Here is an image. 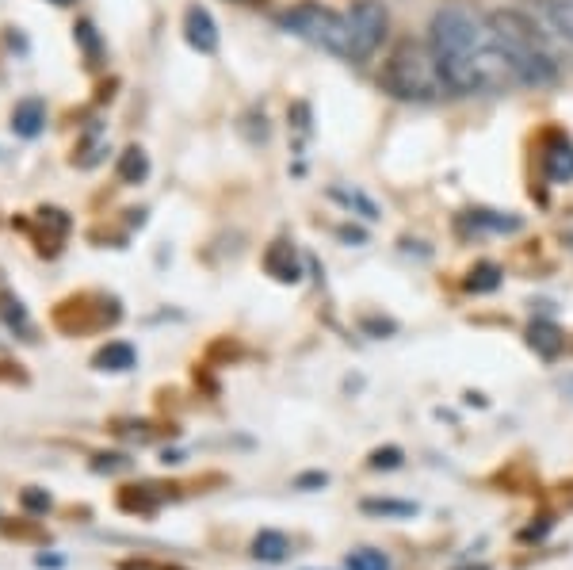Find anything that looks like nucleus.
<instances>
[{"label": "nucleus", "mask_w": 573, "mask_h": 570, "mask_svg": "<svg viewBox=\"0 0 573 570\" xmlns=\"http://www.w3.org/2000/svg\"><path fill=\"white\" fill-rule=\"evenodd\" d=\"M165 498H169V494H165L161 486H127V490L119 494V505H123L127 513H153Z\"/></svg>", "instance_id": "nucleus-10"}, {"label": "nucleus", "mask_w": 573, "mask_h": 570, "mask_svg": "<svg viewBox=\"0 0 573 570\" xmlns=\"http://www.w3.org/2000/svg\"><path fill=\"white\" fill-rule=\"evenodd\" d=\"M497 284H501V268L497 264H478L467 280L470 291H493Z\"/></svg>", "instance_id": "nucleus-18"}, {"label": "nucleus", "mask_w": 573, "mask_h": 570, "mask_svg": "<svg viewBox=\"0 0 573 570\" xmlns=\"http://www.w3.org/2000/svg\"><path fill=\"white\" fill-rule=\"evenodd\" d=\"M428 46L440 62L447 88L459 96H493L520 85L489 16H478L463 4L440 8L432 16Z\"/></svg>", "instance_id": "nucleus-1"}, {"label": "nucleus", "mask_w": 573, "mask_h": 570, "mask_svg": "<svg viewBox=\"0 0 573 570\" xmlns=\"http://www.w3.org/2000/svg\"><path fill=\"white\" fill-rule=\"evenodd\" d=\"M264 264H268V272L276 276L279 284H295L298 276H302V268H298V253L287 242L272 245V249H268V257H264Z\"/></svg>", "instance_id": "nucleus-9"}, {"label": "nucleus", "mask_w": 573, "mask_h": 570, "mask_svg": "<svg viewBox=\"0 0 573 570\" xmlns=\"http://www.w3.org/2000/svg\"><path fill=\"white\" fill-rule=\"evenodd\" d=\"M134 360H138L134 349L123 345V341H115V345L96 352V368H104V372H127V368H134Z\"/></svg>", "instance_id": "nucleus-13"}, {"label": "nucleus", "mask_w": 573, "mask_h": 570, "mask_svg": "<svg viewBox=\"0 0 573 570\" xmlns=\"http://www.w3.org/2000/svg\"><path fill=\"white\" fill-rule=\"evenodd\" d=\"M146 173H149L146 154H142V150H127V154H123V165H119V176H123V180H130V184H138Z\"/></svg>", "instance_id": "nucleus-17"}, {"label": "nucleus", "mask_w": 573, "mask_h": 570, "mask_svg": "<svg viewBox=\"0 0 573 570\" xmlns=\"http://www.w3.org/2000/svg\"><path fill=\"white\" fill-rule=\"evenodd\" d=\"M348 16V43H352V62H367L386 39V27H390V12L382 0H360L352 4Z\"/></svg>", "instance_id": "nucleus-5"}, {"label": "nucleus", "mask_w": 573, "mask_h": 570, "mask_svg": "<svg viewBox=\"0 0 573 570\" xmlns=\"http://www.w3.org/2000/svg\"><path fill=\"white\" fill-rule=\"evenodd\" d=\"M543 173L551 184H566L573 180V146L566 138H554L551 146H547V154H543Z\"/></svg>", "instance_id": "nucleus-8"}, {"label": "nucleus", "mask_w": 573, "mask_h": 570, "mask_svg": "<svg viewBox=\"0 0 573 570\" xmlns=\"http://www.w3.org/2000/svg\"><path fill=\"white\" fill-rule=\"evenodd\" d=\"M333 196H337L340 203L348 207V211H360V219H367V222L379 219V207H375L371 199L363 196V192H356V188H352V192H344V188H333Z\"/></svg>", "instance_id": "nucleus-15"}, {"label": "nucleus", "mask_w": 573, "mask_h": 570, "mask_svg": "<svg viewBox=\"0 0 573 570\" xmlns=\"http://www.w3.org/2000/svg\"><path fill=\"white\" fill-rule=\"evenodd\" d=\"M379 88L402 104H436L440 96L451 92L432 46L413 43V39H402L386 54V62L379 69Z\"/></svg>", "instance_id": "nucleus-3"}, {"label": "nucleus", "mask_w": 573, "mask_h": 570, "mask_svg": "<svg viewBox=\"0 0 573 570\" xmlns=\"http://www.w3.org/2000/svg\"><path fill=\"white\" fill-rule=\"evenodd\" d=\"M489 23H493L497 39L505 46V54H509L520 85L547 88L558 81L562 66H558L551 35L543 31V20H539V16H528V12H520V8H501V12L489 16Z\"/></svg>", "instance_id": "nucleus-2"}, {"label": "nucleus", "mask_w": 573, "mask_h": 570, "mask_svg": "<svg viewBox=\"0 0 573 570\" xmlns=\"http://www.w3.org/2000/svg\"><path fill=\"white\" fill-rule=\"evenodd\" d=\"M123 570H153L149 563H123ZM157 570H172V567H157Z\"/></svg>", "instance_id": "nucleus-23"}, {"label": "nucleus", "mask_w": 573, "mask_h": 570, "mask_svg": "<svg viewBox=\"0 0 573 570\" xmlns=\"http://www.w3.org/2000/svg\"><path fill=\"white\" fill-rule=\"evenodd\" d=\"M531 349L539 352V356H547V360H554L558 352H562V345H566V337H562V329L551 326V322H535L531 326Z\"/></svg>", "instance_id": "nucleus-12"}, {"label": "nucleus", "mask_w": 573, "mask_h": 570, "mask_svg": "<svg viewBox=\"0 0 573 570\" xmlns=\"http://www.w3.org/2000/svg\"><path fill=\"white\" fill-rule=\"evenodd\" d=\"M348 570H390V559L375 548H356L348 555Z\"/></svg>", "instance_id": "nucleus-16"}, {"label": "nucleus", "mask_w": 573, "mask_h": 570, "mask_svg": "<svg viewBox=\"0 0 573 570\" xmlns=\"http://www.w3.org/2000/svg\"><path fill=\"white\" fill-rule=\"evenodd\" d=\"M279 23H283L291 35L306 39L310 46H318V50L333 54V58H348V62H352L348 16H344V12H333V8H325V4H298L291 12H283Z\"/></svg>", "instance_id": "nucleus-4"}, {"label": "nucleus", "mask_w": 573, "mask_h": 570, "mask_svg": "<svg viewBox=\"0 0 573 570\" xmlns=\"http://www.w3.org/2000/svg\"><path fill=\"white\" fill-rule=\"evenodd\" d=\"M329 483V475L325 471H310V475H298V490H310V486H325Z\"/></svg>", "instance_id": "nucleus-22"}, {"label": "nucleus", "mask_w": 573, "mask_h": 570, "mask_svg": "<svg viewBox=\"0 0 573 570\" xmlns=\"http://www.w3.org/2000/svg\"><path fill=\"white\" fill-rule=\"evenodd\" d=\"M287 551H291V540H287L283 532H276V528H264V532L253 540V555L256 559H264V563H283Z\"/></svg>", "instance_id": "nucleus-11"}, {"label": "nucleus", "mask_w": 573, "mask_h": 570, "mask_svg": "<svg viewBox=\"0 0 573 570\" xmlns=\"http://www.w3.org/2000/svg\"><path fill=\"white\" fill-rule=\"evenodd\" d=\"M16 123H20L23 134L39 131V104H23V108L16 111Z\"/></svg>", "instance_id": "nucleus-20"}, {"label": "nucleus", "mask_w": 573, "mask_h": 570, "mask_svg": "<svg viewBox=\"0 0 573 570\" xmlns=\"http://www.w3.org/2000/svg\"><path fill=\"white\" fill-rule=\"evenodd\" d=\"M23 505H27L31 513H46V509H50V498H46V490H39V486H27V490H23Z\"/></svg>", "instance_id": "nucleus-21"}, {"label": "nucleus", "mask_w": 573, "mask_h": 570, "mask_svg": "<svg viewBox=\"0 0 573 570\" xmlns=\"http://www.w3.org/2000/svg\"><path fill=\"white\" fill-rule=\"evenodd\" d=\"M371 467H375V471H394V467H402V448H379V452L371 456Z\"/></svg>", "instance_id": "nucleus-19"}, {"label": "nucleus", "mask_w": 573, "mask_h": 570, "mask_svg": "<svg viewBox=\"0 0 573 570\" xmlns=\"http://www.w3.org/2000/svg\"><path fill=\"white\" fill-rule=\"evenodd\" d=\"M363 513H371V517H413L417 505L394 502V498H367V502H363Z\"/></svg>", "instance_id": "nucleus-14"}, {"label": "nucleus", "mask_w": 573, "mask_h": 570, "mask_svg": "<svg viewBox=\"0 0 573 570\" xmlns=\"http://www.w3.org/2000/svg\"><path fill=\"white\" fill-rule=\"evenodd\" d=\"M184 35H188V43L195 46L199 54H214V50H218V23H214L211 12L199 8V4H191L188 12H184Z\"/></svg>", "instance_id": "nucleus-6"}, {"label": "nucleus", "mask_w": 573, "mask_h": 570, "mask_svg": "<svg viewBox=\"0 0 573 570\" xmlns=\"http://www.w3.org/2000/svg\"><path fill=\"white\" fill-rule=\"evenodd\" d=\"M54 4H73V0H54Z\"/></svg>", "instance_id": "nucleus-24"}, {"label": "nucleus", "mask_w": 573, "mask_h": 570, "mask_svg": "<svg viewBox=\"0 0 573 570\" xmlns=\"http://www.w3.org/2000/svg\"><path fill=\"white\" fill-rule=\"evenodd\" d=\"M539 20L551 27L562 43L573 46V0H539Z\"/></svg>", "instance_id": "nucleus-7"}]
</instances>
